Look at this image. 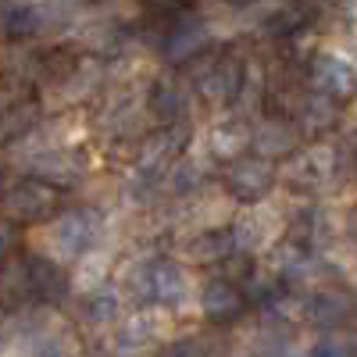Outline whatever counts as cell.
<instances>
[{
    "instance_id": "6da1fadb",
    "label": "cell",
    "mask_w": 357,
    "mask_h": 357,
    "mask_svg": "<svg viewBox=\"0 0 357 357\" xmlns=\"http://www.w3.org/2000/svg\"><path fill=\"white\" fill-rule=\"evenodd\" d=\"M100 229H104V218L93 211V207H72V211L57 215L54 225H50V250L65 261H79L89 254L100 240Z\"/></svg>"
},
{
    "instance_id": "7a4b0ae2",
    "label": "cell",
    "mask_w": 357,
    "mask_h": 357,
    "mask_svg": "<svg viewBox=\"0 0 357 357\" xmlns=\"http://www.w3.org/2000/svg\"><path fill=\"white\" fill-rule=\"evenodd\" d=\"M190 82L204 100L229 104L243 93V65L236 57H193Z\"/></svg>"
},
{
    "instance_id": "3957f363",
    "label": "cell",
    "mask_w": 357,
    "mask_h": 357,
    "mask_svg": "<svg viewBox=\"0 0 357 357\" xmlns=\"http://www.w3.org/2000/svg\"><path fill=\"white\" fill-rule=\"evenodd\" d=\"M57 193L54 183H43V178H22L15 183L4 197H0V207H4V215L18 225H36V222H47L54 211H57Z\"/></svg>"
},
{
    "instance_id": "277c9868",
    "label": "cell",
    "mask_w": 357,
    "mask_h": 357,
    "mask_svg": "<svg viewBox=\"0 0 357 357\" xmlns=\"http://www.w3.org/2000/svg\"><path fill=\"white\" fill-rule=\"evenodd\" d=\"M275 186V168L261 154H247V158H232V165L225 168V190L229 197H236L240 204H257L268 197V190Z\"/></svg>"
},
{
    "instance_id": "5b68a950",
    "label": "cell",
    "mask_w": 357,
    "mask_h": 357,
    "mask_svg": "<svg viewBox=\"0 0 357 357\" xmlns=\"http://www.w3.org/2000/svg\"><path fill=\"white\" fill-rule=\"evenodd\" d=\"M186 139H190V132L178 126V122L165 126V129H161L158 136H151V139H143L139 154H136V168H139L143 183H154V178L168 175L172 165H175V158L183 154Z\"/></svg>"
},
{
    "instance_id": "8992f818",
    "label": "cell",
    "mask_w": 357,
    "mask_h": 357,
    "mask_svg": "<svg viewBox=\"0 0 357 357\" xmlns=\"http://www.w3.org/2000/svg\"><path fill=\"white\" fill-rule=\"evenodd\" d=\"M311 82H314L318 93L333 97L336 104L357 97V68L347 61L343 54H333V50L318 54L311 61Z\"/></svg>"
},
{
    "instance_id": "52a82bcc",
    "label": "cell",
    "mask_w": 357,
    "mask_h": 357,
    "mask_svg": "<svg viewBox=\"0 0 357 357\" xmlns=\"http://www.w3.org/2000/svg\"><path fill=\"white\" fill-rule=\"evenodd\" d=\"M333 175H336V154L329 151V146H307V151L293 154L286 161V183L304 190V193L325 186Z\"/></svg>"
},
{
    "instance_id": "ba28073f",
    "label": "cell",
    "mask_w": 357,
    "mask_h": 357,
    "mask_svg": "<svg viewBox=\"0 0 357 357\" xmlns=\"http://www.w3.org/2000/svg\"><path fill=\"white\" fill-rule=\"evenodd\" d=\"M193 296L190 272L175 261H154L151 264V301L161 307H183Z\"/></svg>"
},
{
    "instance_id": "9c48e42d",
    "label": "cell",
    "mask_w": 357,
    "mask_h": 357,
    "mask_svg": "<svg viewBox=\"0 0 357 357\" xmlns=\"http://www.w3.org/2000/svg\"><path fill=\"white\" fill-rule=\"evenodd\" d=\"M25 268H29V286H33V296L36 301H47V304H61L68 296V275L65 268L57 264V257H47V254H29L25 257Z\"/></svg>"
},
{
    "instance_id": "30bf717a",
    "label": "cell",
    "mask_w": 357,
    "mask_h": 357,
    "mask_svg": "<svg viewBox=\"0 0 357 357\" xmlns=\"http://www.w3.org/2000/svg\"><path fill=\"white\" fill-rule=\"evenodd\" d=\"M200 311L207 321H236L247 311V293L232 279H211L200 293Z\"/></svg>"
},
{
    "instance_id": "8fae6325",
    "label": "cell",
    "mask_w": 357,
    "mask_h": 357,
    "mask_svg": "<svg viewBox=\"0 0 357 357\" xmlns=\"http://www.w3.org/2000/svg\"><path fill=\"white\" fill-rule=\"evenodd\" d=\"M146 107H151V114L161 118L165 126H172V122H178V118L186 114V107H190V93H186V89L178 86L175 79H158V82L151 86Z\"/></svg>"
},
{
    "instance_id": "7c38bea8",
    "label": "cell",
    "mask_w": 357,
    "mask_h": 357,
    "mask_svg": "<svg viewBox=\"0 0 357 357\" xmlns=\"http://www.w3.org/2000/svg\"><path fill=\"white\" fill-rule=\"evenodd\" d=\"M296 126H301L304 136H321L336 126V100L325 97V93H307L296 107Z\"/></svg>"
},
{
    "instance_id": "4fadbf2b",
    "label": "cell",
    "mask_w": 357,
    "mask_h": 357,
    "mask_svg": "<svg viewBox=\"0 0 357 357\" xmlns=\"http://www.w3.org/2000/svg\"><path fill=\"white\" fill-rule=\"evenodd\" d=\"M57 18H61V15H57L54 8H47V4H15L4 15V29L11 36H40Z\"/></svg>"
},
{
    "instance_id": "5bb4252c",
    "label": "cell",
    "mask_w": 357,
    "mask_h": 357,
    "mask_svg": "<svg viewBox=\"0 0 357 357\" xmlns=\"http://www.w3.org/2000/svg\"><path fill=\"white\" fill-rule=\"evenodd\" d=\"M250 143L261 158H275V154H293L296 146V132L282 122V118H268L250 132Z\"/></svg>"
},
{
    "instance_id": "9a60e30c",
    "label": "cell",
    "mask_w": 357,
    "mask_h": 357,
    "mask_svg": "<svg viewBox=\"0 0 357 357\" xmlns=\"http://www.w3.org/2000/svg\"><path fill=\"white\" fill-rule=\"evenodd\" d=\"M207 47V29L204 25H178V29H172V33L165 36V57L168 61H193V57L200 54Z\"/></svg>"
},
{
    "instance_id": "2e32d148",
    "label": "cell",
    "mask_w": 357,
    "mask_h": 357,
    "mask_svg": "<svg viewBox=\"0 0 357 357\" xmlns=\"http://www.w3.org/2000/svg\"><path fill=\"white\" fill-rule=\"evenodd\" d=\"M232 250H236V232H197L186 243V254L197 264H218Z\"/></svg>"
},
{
    "instance_id": "e0dca14e",
    "label": "cell",
    "mask_w": 357,
    "mask_h": 357,
    "mask_svg": "<svg viewBox=\"0 0 357 357\" xmlns=\"http://www.w3.org/2000/svg\"><path fill=\"white\" fill-rule=\"evenodd\" d=\"M82 314L89 325H111L118 314H122V293H118L114 286H93L86 293V301H82Z\"/></svg>"
},
{
    "instance_id": "ac0fdd59",
    "label": "cell",
    "mask_w": 357,
    "mask_h": 357,
    "mask_svg": "<svg viewBox=\"0 0 357 357\" xmlns=\"http://www.w3.org/2000/svg\"><path fill=\"white\" fill-rule=\"evenodd\" d=\"M350 311H354V301L343 289H318L307 304V314L321 325H340V321L350 318Z\"/></svg>"
},
{
    "instance_id": "d6986e66",
    "label": "cell",
    "mask_w": 357,
    "mask_h": 357,
    "mask_svg": "<svg viewBox=\"0 0 357 357\" xmlns=\"http://www.w3.org/2000/svg\"><path fill=\"white\" fill-rule=\"evenodd\" d=\"M33 296V286H29V268L25 261H15V264H4L0 268V301L8 304H22Z\"/></svg>"
},
{
    "instance_id": "ffe728a7",
    "label": "cell",
    "mask_w": 357,
    "mask_h": 357,
    "mask_svg": "<svg viewBox=\"0 0 357 357\" xmlns=\"http://www.w3.org/2000/svg\"><path fill=\"white\" fill-rule=\"evenodd\" d=\"M154 340H158V321L151 314H139L129 325H122V333H118V350L122 354H139L146 343H154Z\"/></svg>"
},
{
    "instance_id": "44dd1931",
    "label": "cell",
    "mask_w": 357,
    "mask_h": 357,
    "mask_svg": "<svg viewBox=\"0 0 357 357\" xmlns=\"http://www.w3.org/2000/svg\"><path fill=\"white\" fill-rule=\"evenodd\" d=\"M247 143H250V129L240 126V122H225V126H218V129L211 132V151H215L218 158H225V161H232Z\"/></svg>"
},
{
    "instance_id": "7402d4cb",
    "label": "cell",
    "mask_w": 357,
    "mask_h": 357,
    "mask_svg": "<svg viewBox=\"0 0 357 357\" xmlns=\"http://www.w3.org/2000/svg\"><path fill=\"white\" fill-rule=\"evenodd\" d=\"M158 357H211V347H207L204 336H178V340L165 343L158 350Z\"/></svg>"
},
{
    "instance_id": "603a6c76",
    "label": "cell",
    "mask_w": 357,
    "mask_h": 357,
    "mask_svg": "<svg viewBox=\"0 0 357 357\" xmlns=\"http://www.w3.org/2000/svg\"><path fill=\"white\" fill-rule=\"evenodd\" d=\"M311 357H354V350H350V343H347V340L325 336V340H318V343H314Z\"/></svg>"
},
{
    "instance_id": "cb8c5ba5",
    "label": "cell",
    "mask_w": 357,
    "mask_h": 357,
    "mask_svg": "<svg viewBox=\"0 0 357 357\" xmlns=\"http://www.w3.org/2000/svg\"><path fill=\"white\" fill-rule=\"evenodd\" d=\"M18 247V222H0V264H4Z\"/></svg>"
},
{
    "instance_id": "d4e9b609",
    "label": "cell",
    "mask_w": 357,
    "mask_h": 357,
    "mask_svg": "<svg viewBox=\"0 0 357 357\" xmlns=\"http://www.w3.org/2000/svg\"><path fill=\"white\" fill-rule=\"evenodd\" d=\"M172 175H178V178H172V183H175V190L178 193H183V190H190V186H197L200 183V168L197 165H178Z\"/></svg>"
}]
</instances>
